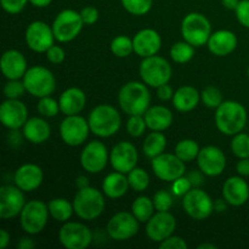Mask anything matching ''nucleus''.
Returning <instances> with one entry per match:
<instances>
[{
	"mask_svg": "<svg viewBox=\"0 0 249 249\" xmlns=\"http://www.w3.org/2000/svg\"><path fill=\"white\" fill-rule=\"evenodd\" d=\"M248 121L247 109L233 100L224 101L215 109V125L221 134L233 136L245 129Z\"/></svg>",
	"mask_w": 249,
	"mask_h": 249,
	"instance_id": "obj_1",
	"label": "nucleus"
},
{
	"mask_svg": "<svg viewBox=\"0 0 249 249\" xmlns=\"http://www.w3.org/2000/svg\"><path fill=\"white\" fill-rule=\"evenodd\" d=\"M118 104L128 116L145 114L150 108L151 94L147 85L141 82H128L118 92Z\"/></svg>",
	"mask_w": 249,
	"mask_h": 249,
	"instance_id": "obj_2",
	"label": "nucleus"
},
{
	"mask_svg": "<svg viewBox=\"0 0 249 249\" xmlns=\"http://www.w3.org/2000/svg\"><path fill=\"white\" fill-rule=\"evenodd\" d=\"M90 131L97 138H111L122 125V118L117 108L111 105L102 104L94 107L89 114Z\"/></svg>",
	"mask_w": 249,
	"mask_h": 249,
	"instance_id": "obj_3",
	"label": "nucleus"
},
{
	"mask_svg": "<svg viewBox=\"0 0 249 249\" xmlns=\"http://www.w3.org/2000/svg\"><path fill=\"white\" fill-rule=\"evenodd\" d=\"M73 208L78 218L83 220H95L105 211V194L92 186L78 190L73 198Z\"/></svg>",
	"mask_w": 249,
	"mask_h": 249,
	"instance_id": "obj_4",
	"label": "nucleus"
},
{
	"mask_svg": "<svg viewBox=\"0 0 249 249\" xmlns=\"http://www.w3.org/2000/svg\"><path fill=\"white\" fill-rule=\"evenodd\" d=\"M28 94L34 97L51 96L56 89V78L49 68L43 66H33L27 70L22 78Z\"/></svg>",
	"mask_w": 249,
	"mask_h": 249,
	"instance_id": "obj_5",
	"label": "nucleus"
},
{
	"mask_svg": "<svg viewBox=\"0 0 249 249\" xmlns=\"http://www.w3.org/2000/svg\"><path fill=\"white\" fill-rule=\"evenodd\" d=\"M181 36L195 48L203 46L212 36L211 22L203 14L190 12L181 22Z\"/></svg>",
	"mask_w": 249,
	"mask_h": 249,
	"instance_id": "obj_6",
	"label": "nucleus"
},
{
	"mask_svg": "<svg viewBox=\"0 0 249 249\" xmlns=\"http://www.w3.org/2000/svg\"><path fill=\"white\" fill-rule=\"evenodd\" d=\"M139 73L147 87L158 88L169 83L172 78L173 70L170 63L164 57L158 55L145 57L140 63Z\"/></svg>",
	"mask_w": 249,
	"mask_h": 249,
	"instance_id": "obj_7",
	"label": "nucleus"
},
{
	"mask_svg": "<svg viewBox=\"0 0 249 249\" xmlns=\"http://www.w3.org/2000/svg\"><path fill=\"white\" fill-rule=\"evenodd\" d=\"M80 12L72 9H65L56 15L53 24V32L58 43H70L74 40L84 27Z\"/></svg>",
	"mask_w": 249,
	"mask_h": 249,
	"instance_id": "obj_8",
	"label": "nucleus"
},
{
	"mask_svg": "<svg viewBox=\"0 0 249 249\" xmlns=\"http://www.w3.org/2000/svg\"><path fill=\"white\" fill-rule=\"evenodd\" d=\"M48 204L39 199H32L24 204L19 214V224L22 230L28 235H38L45 229L48 224Z\"/></svg>",
	"mask_w": 249,
	"mask_h": 249,
	"instance_id": "obj_9",
	"label": "nucleus"
},
{
	"mask_svg": "<svg viewBox=\"0 0 249 249\" xmlns=\"http://www.w3.org/2000/svg\"><path fill=\"white\" fill-rule=\"evenodd\" d=\"M94 236L87 225L66 221L58 231V241L66 249H85L91 245Z\"/></svg>",
	"mask_w": 249,
	"mask_h": 249,
	"instance_id": "obj_10",
	"label": "nucleus"
},
{
	"mask_svg": "<svg viewBox=\"0 0 249 249\" xmlns=\"http://www.w3.org/2000/svg\"><path fill=\"white\" fill-rule=\"evenodd\" d=\"M182 207L190 218L195 220H204L214 212V201L202 189L192 187L182 197Z\"/></svg>",
	"mask_w": 249,
	"mask_h": 249,
	"instance_id": "obj_11",
	"label": "nucleus"
},
{
	"mask_svg": "<svg viewBox=\"0 0 249 249\" xmlns=\"http://www.w3.org/2000/svg\"><path fill=\"white\" fill-rule=\"evenodd\" d=\"M90 126L89 122L79 114L66 116L60 124V136L66 145L77 147L88 140Z\"/></svg>",
	"mask_w": 249,
	"mask_h": 249,
	"instance_id": "obj_12",
	"label": "nucleus"
},
{
	"mask_svg": "<svg viewBox=\"0 0 249 249\" xmlns=\"http://www.w3.org/2000/svg\"><path fill=\"white\" fill-rule=\"evenodd\" d=\"M140 221L129 212H119L116 213L107 223V235L109 238L118 242L130 240L139 232Z\"/></svg>",
	"mask_w": 249,
	"mask_h": 249,
	"instance_id": "obj_13",
	"label": "nucleus"
},
{
	"mask_svg": "<svg viewBox=\"0 0 249 249\" xmlns=\"http://www.w3.org/2000/svg\"><path fill=\"white\" fill-rule=\"evenodd\" d=\"M24 40L32 51L45 53L53 45L56 39L53 36V27L43 21H34L26 28Z\"/></svg>",
	"mask_w": 249,
	"mask_h": 249,
	"instance_id": "obj_14",
	"label": "nucleus"
},
{
	"mask_svg": "<svg viewBox=\"0 0 249 249\" xmlns=\"http://www.w3.org/2000/svg\"><path fill=\"white\" fill-rule=\"evenodd\" d=\"M152 172L162 181L173 182L178 178L184 177L186 172L185 162H182L175 153H164L152 158Z\"/></svg>",
	"mask_w": 249,
	"mask_h": 249,
	"instance_id": "obj_15",
	"label": "nucleus"
},
{
	"mask_svg": "<svg viewBox=\"0 0 249 249\" xmlns=\"http://www.w3.org/2000/svg\"><path fill=\"white\" fill-rule=\"evenodd\" d=\"M109 162V153L106 145L101 141H90L80 153V165L90 174L101 173Z\"/></svg>",
	"mask_w": 249,
	"mask_h": 249,
	"instance_id": "obj_16",
	"label": "nucleus"
},
{
	"mask_svg": "<svg viewBox=\"0 0 249 249\" xmlns=\"http://www.w3.org/2000/svg\"><path fill=\"white\" fill-rule=\"evenodd\" d=\"M23 191L16 185H2L0 187V218L12 219L19 215L26 204Z\"/></svg>",
	"mask_w": 249,
	"mask_h": 249,
	"instance_id": "obj_17",
	"label": "nucleus"
},
{
	"mask_svg": "<svg viewBox=\"0 0 249 249\" xmlns=\"http://www.w3.org/2000/svg\"><path fill=\"white\" fill-rule=\"evenodd\" d=\"M197 164L206 177H219L226 168V157L223 151L216 146H204L198 153Z\"/></svg>",
	"mask_w": 249,
	"mask_h": 249,
	"instance_id": "obj_18",
	"label": "nucleus"
},
{
	"mask_svg": "<svg viewBox=\"0 0 249 249\" xmlns=\"http://www.w3.org/2000/svg\"><path fill=\"white\" fill-rule=\"evenodd\" d=\"M177 229V220L169 212H156L146 223V235L152 242L160 243L170 237Z\"/></svg>",
	"mask_w": 249,
	"mask_h": 249,
	"instance_id": "obj_19",
	"label": "nucleus"
},
{
	"mask_svg": "<svg viewBox=\"0 0 249 249\" xmlns=\"http://www.w3.org/2000/svg\"><path fill=\"white\" fill-rule=\"evenodd\" d=\"M139 153L135 146L129 141L116 143L109 152V163L117 172L128 174L138 164Z\"/></svg>",
	"mask_w": 249,
	"mask_h": 249,
	"instance_id": "obj_20",
	"label": "nucleus"
},
{
	"mask_svg": "<svg viewBox=\"0 0 249 249\" xmlns=\"http://www.w3.org/2000/svg\"><path fill=\"white\" fill-rule=\"evenodd\" d=\"M28 121V109L19 99H6L0 106V122L9 130L23 128Z\"/></svg>",
	"mask_w": 249,
	"mask_h": 249,
	"instance_id": "obj_21",
	"label": "nucleus"
},
{
	"mask_svg": "<svg viewBox=\"0 0 249 249\" xmlns=\"http://www.w3.org/2000/svg\"><path fill=\"white\" fill-rule=\"evenodd\" d=\"M44 180V173L38 164L26 163L16 169L14 182L23 192H32L39 189Z\"/></svg>",
	"mask_w": 249,
	"mask_h": 249,
	"instance_id": "obj_22",
	"label": "nucleus"
},
{
	"mask_svg": "<svg viewBox=\"0 0 249 249\" xmlns=\"http://www.w3.org/2000/svg\"><path fill=\"white\" fill-rule=\"evenodd\" d=\"M134 53L140 57H150L157 55L162 46V38L160 33L152 28H145L139 31L133 38Z\"/></svg>",
	"mask_w": 249,
	"mask_h": 249,
	"instance_id": "obj_23",
	"label": "nucleus"
},
{
	"mask_svg": "<svg viewBox=\"0 0 249 249\" xmlns=\"http://www.w3.org/2000/svg\"><path fill=\"white\" fill-rule=\"evenodd\" d=\"M223 197L229 206L241 207L249 199V185L243 177H231L224 182Z\"/></svg>",
	"mask_w": 249,
	"mask_h": 249,
	"instance_id": "obj_24",
	"label": "nucleus"
},
{
	"mask_svg": "<svg viewBox=\"0 0 249 249\" xmlns=\"http://www.w3.org/2000/svg\"><path fill=\"white\" fill-rule=\"evenodd\" d=\"M0 68L6 79H21L28 70L24 55L15 49H10L2 53Z\"/></svg>",
	"mask_w": 249,
	"mask_h": 249,
	"instance_id": "obj_25",
	"label": "nucleus"
},
{
	"mask_svg": "<svg viewBox=\"0 0 249 249\" xmlns=\"http://www.w3.org/2000/svg\"><path fill=\"white\" fill-rule=\"evenodd\" d=\"M207 45H208V50L213 55L218 56V57H224L236 50L237 36L229 29H220V31L212 33Z\"/></svg>",
	"mask_w": 249,
	"mask_h": 249,
	"instance_id": "obj_26",
	"label": "nucleus"
},
{
	"mask_svg": "<svg viewBox=\"0 0 249 249\" xmlns=\"http://www.w3.org/2000/svg\"><path fill=\"white\" fill-rule=\"evenodd\" d=\"M58 104L61 113L65 116L79 114L87 105V95L79 88H68L60 95Z\"/></svg>",
	"mask_w": 249,
	"mask_h": 249,
	"instance_id": "obj_27",
	"label": "nucleus"
},
{
	"mask_svg": "<svg viewBox=\"0 0 249 249\" xmlns=\"http://www.w3.org/2000/svg\"><path fill=\"white\" fill-rule=\"evenodd\" d=\"M22 135L33 145H40L50 138V124L41 117H32V118H28L22 128Z\"/></svg>",
	"mask_w": 249,
	"mask_h": 249,
	"instance_id": "obj_28",
	"label": "nucleus"
},
{
	"mask_svg": "<svg viewBox=\"0 0 249 249\" xmlns=\"http://www.w3.org/2000/svg\"><path fill=\"white\" fill-rule=\"evenodd\" d=\"M172 101L177 111L186 113L194 111L198 106L201 101V92L191 85H184L174 92Z\"/></svg>",
	"mask_w": 249,
	"mask_h": 249,
	"instance_id": "obj_29",
	"label": "nucleus"
},
{
	"mask_svg": "<svg viewBox=\"0 0 249 249\" xmlns=\"http://www.w3.org/2000/svg\"><path fill=\"white\" fill-rule=\"evenodd\" d=\"M147 128L152 131H164L172 125L173 113L168 107L156 105L150 107L143 114Z\"/></svg>",
	"mask_w": 249,
	"mask_h": 249,
	"instance_id": "obj_30",
	"label": "nucleus"
},
{
	"mask_svg": "<svg viewBox=\"0 0 249 249\" xmlns=\"http://www.w3.org/2000/svg\"><path fill=\"white\" fill-rule=\"evenodd\" d=\"M130 189L126 174L114 170L105 177L102 182V192L107 198L117 199L123 197Z\"/></svg>",
	"mask_w": 249,
	"mask_h": 249,
	"instance_id": "obj_31",
	"label": "nucleus"
},
{
	"mask_svg": "<svg viewBox=\"0 0 249 249\" xmlns=\"http://www.w3.org/2000/svg\"><path fill=\"white\" fill-rule=\"evenodd\" d=\"M167 147V138L162 131H152L145 138L142 143V151L146 157L155 158L162 155Z\"/></svg>",
	"mask_w": 249,
	"mask_h": 249,
	"instance_id": "obj_32",
	"label": "nucleus"
},
{
	"mask_svg": "<svg viewBox=\"0 0 249 249\" xmlns=\"http://www.w3.org/2000/svg\"><path fill=\"white\" fill-rule=\"evenodd\" d=\"M49 213L50 216L56 221L60 223H66L71 219V216L74 213L73 203H71L66 198H53L49 201L48 203Z\"/></svg>",
	"mask_w": 249,
	"mask_h": 249,
	"instance_id": "obj_33",
	"label": "nucleus"
},
{
	"mask_svg": "<svg viewBox=\"0 0 249 249\" xmlns=\"http://www.w3.org/2000/svg\"><path fill=\"white\" fill-rule=\"evenodd\" d=\"M155 204L147 196H139L131 204V213L140 223H147L155 214Z\"/></svg>",
	"mask_w": 249,
	"mask_h": 249,
	"instance_id": "obj_34",
	"label": "nucleus"
},
{
	"mask_svg": "<svg viewBox=\"0 0 249 249\" xmlns=\"http://www.w3.org/2000/svg\"><path fill=\"white\" fill-rule=\"evenodd\" d=\"M199 151H201V147L198 146L197 141L192 140V139L180 140L175 146V155L185 163L197 160Z\"/></svg>",
	"mask_w": 249,
	"mask_h": 249,
	"instance_id": "obj_35",
	"label": "nucleus"
},
{
	"mask_svg": "<svg viewBox=\"0 0 249 249\" xmlns=\"http://www.w3.org/2000/svg\"><path fill=\"white\" fill-rule=\"evenodd\" d=\"M195 56V46L187 41H178L170 48V57L175 63H187Z\"/></svg>",
	"mask_w": 249,
	"mask_h": 249,
	"instance_id": "obj_36",
	"label": "nucleus"
},
{
	"mask_svg": "<svg viewBox=\"0 0 249 249\" xmlns=\"http://www.w3.org/2000/svg\"><path fill=\"white\" fill-rule=\"evenodd\" d=\"M129 181V186L131 190L136 192H142L150 185V177H148L147 172L142 168L135 167L131 172L126 174Z\"/></svg>",
	"mask_w": 249,
	"mask_h": 249,
	"instance_id": "obj_37",
	"label": "nucleus"
},
{
	"mask_svg": "<svg viewBox=\"0 0 249 249\" xmlns=\"http://www.w3.org/2000/svg\"><path fill=\"white\" fill-rule=\"evenodd\" d=\"M109 48H111L112 53L117 56V57H128L129 55H131V53H134L133 39H130L126 36H117L111 41Z\"/></svg>",
	"mask_w": 249,
	"mask_h": 249,
	"instance_id": "obj_38",
	"label": "nucleus"
},
{
	"mask_svg": "<svg viewBox=\"0 0 249 249\" xmlns=\"http://www.w3.org/2000/svg\"><path fill=\"white\" fill-rule=\"evenodd\" d=\"M122 6L134 16H143L152 9L153 0H121Z\"/></svg>",
	"mask_w": 249,
	"mask_h": 249,
	"instance_id": "obj_39",
	"label": "nucleus"
},
{
	"mask_svg": "<svg viewBox=\"0 0 249 249\" xmlns=\"http://www.w3.org/2000/svg\"><path fill=\"white\" fill-rule=\"evenodd\" d=\"M231 151L238 160L249 158V134L241 131L233 135L231 141Z\"/></svg>",
	"mask_w": 249,
	"mask_h": 249,
	"instance_id": "obj_40",
	"label": "nucleus"
},
{
	"mask_svg": "<svg viewBox=\"0 0 249 249\" xmlns=\"http://www.w3.org/2000/svg\"><path fill=\"white\" fill-rule=\"evenodd\" d=\"M201 101L208 108L216 109L224 102L223 94H221V91L216 87L209 85V87L204 88L201 91Z\"/></svg>",
	"mask_w": 249,
	"mask_h": 249,
	"instance_id": "obj_41",
	"label": "nucleus"
},
{
	"mask_svg": "<svg viewBox=\"0 0 249 249\" xmlns=\"http://www.w3.org/2000/svg\"><path fill=\"white\" fill-rule=\"evenodd\" d=\"M36 111L41 117L53 118V117L57 116L58 112H61L60 104L51 96L40 97L38 105H36Z\"/></svg>",
	"mask_w": 249,
	"mask_h": 249,
	"instance_id": "obj_42",
	"label": "nucleus"
},
{
	"mask_svg": "<svg viewBox=\"0 0 249 249\" xmlns=\"http://www.w3.org/2000/svg\"><path fill=\"white\" fill-rule=\"evenodd\" d=\"M147 124H146L143 114H135V116H129L128 122H126V131L129 135L133 138H140L143 135Z\"/></svg>",
	"mask_w": 249,
	"mask_h": 249,
	"instance_id": "obj_43",
	"label": "nucleus"
},
{
	"mask_svg": "<svg viewBox=\"0 0 249 249\" xmlns=\"http://www.w3.org/2000/svg\"><path fill=\"white\" fill-rule=\"evenodd\" d=\"M27 92L23 80L19 79H7V83L4 85V95L6 99H19Z\"/></svg>",
	"mask_w": 249,
	"mask_h": 249,
	"instance_id": "obj_44",
	"label": "nucleus"
},
{
	"mask_svg": "<svg viewBox=\"0 0 249 249\" xmlns=\"http://www.w3.org/2000/svg\"><path fill=\"white\" fill-rule=\"evenodd\" d=\"M152 201L155 204L156 212H169L173 206L172 195L165 190H160V191L156 192Z\"/></svg>",
	"mask_w": 249,
	"mask_h": 249,
	"instance_id": "obj_45",
	"label": "nucleus"
},
{
	"mask_svg": "<svg viewBox=\"0 0 249 249\" xmlns=\"http://www.w3.org/2000/svg\"><path fill=\"white\" fill-rule=\"evenodd\" d=\"M192 187L194 186H192L191 181L187 179V177H180V178H178L177 180H174V181H173L172 191L175 196L184 197L185 195H186L187 192L192 189Z\"/></svg>",
	"mask_w": 249,
	"mask_h": 249,
	"instance_id": "obj_46",
	"label": "nucleus"
},
{
	"mask_svg": "<svg viewBox=\"0 0 249 249\" xmlns=\"http://www.w3.org/2000/svg\"><path fill=\"white\" fill-rule=\"evenodd\" d=\"M28 2L29 0H0V4H1L4 11L10 15L19 14Z\"/></svg>",
	"mask_w": 249,
	"mask_h": 249,
	"instance_id": "obj_47",
	"label": "nucleus"
},
{
	"mask_svg": "<svg viewBox=\"0 0 249 249\" xmlns=\"http://www.w3.org/2000/svg\"><path fill=\"white\" fill-rule=\"evenodd\" d=\"M237 21L245 28L249 29V0H240V4L235 10Z\"/></svg>",
	"mask_w": 249,
	"mask_h": 249,
	"instance_id": "obj_48",
	"label": "nucleus"
},
{
	"mask_svg": "<svg viewBox=\"0 0 249 249\" xmlns=\"http://www.w3.org/2000/svg\"><path fill=\"white\" fill-rule=\"evenodd\" d=\"M160 249H187L189 246H187L186 241L184 240L180 236H174L172 235L170 237L165 238L164 241L160 243Z\"/></svg>",
	"mask_w": 249,
	"mask_h": 249,
	"instance_id": "obj_49",
	"label": "nucleus"
},
{
	"mask_svg": "<svg viewBox=\"0 0 249 249\" xmlns=\"http://www.w3.org/2000/svg\"><path fill=\"white\" fill-rule=\"evenodd\" d=\"M45 55L49 62H51L53 65H60L66 58L65 50L60 45H55V44L46 51Z\"/></svg>",
	"mask_w": 249,
	"mask_h": 249,
	"instance_id": "obj_50",
	"label": "nucleus"
},
{
	"mask_svg": "<svg viewBox=\"0 0 249 249\" xmlns=\"http://www.w3.org/2000/svg\"><path fill=\"white\" fill-rule=\"evenodd\" d=\"M80 16L85 26H91L99 19V10L95 6H85L80 10Z\"/></svg>",
	"mask_w": 249,
	"mask_h": 249,
	"instance_id": "obj_51",
	"label": "nucleus"
},
{
	"mask_svg": "<svg viewBox=\"0 0 249 249\" xmlns=\"http://www.w3.org/2000/svg\"><path fill=\"white\" fill-rule=\"evenodd\" d=\"M157 89V96L158 99L162 100V101H168V100H172L174 96V90L170 87L169 84H163L160 87L156 88Z\"/></svg>",
	"mask_w": 249,
	"mask_h": 249,
	"instance_id": "obj_52",
	"label": "nucleus"
},
{
	"mask_svg": "<svg viewBox=\"0 0 249 249\" xmlns=\"http://www.w3.org/2000/svg\"><path fill=\"white\" fill-rule=\"evenodd\" d=\"M236 172L238 175L246 178L249 177V158H241L236 164Z\"/></svg>",
	"mask_w": 249,
	"mask_h": 249,
	"instance_id": "obj_53",
	"label": "nucleus"
},
{
	"mask_svg": "<svg viewBox=\"0 0 249 249\" xmlns=\"http://www.w3.org/2000/svg\"><path fill=\"white\" fill-rule=\"evenodd\" d=\"M202 174H203V173H202L201 170H199V172H197V170H192V172L189 173L186 177H187V179L191 181L192 186L198 187L203 184V178H202Z\"/></svg>",
	"mask_w": 249,
	"mask_h": 249,
	"instance_id": "obj_54",
	"label": "nucleus"
},
{
	"mask_svg": "<svg viewBox=\"0 0 249 249\" xmlns=\"http://www.w3.org/2000/svg\"><path fill=\"white\" fill-rule=\"evenodd\" d=\"M34 247H36V243L29 237H22L17 243V248L18 249H33Z\"/></svg>",
	"mask_w": 249,
	"mask_h": 249,
	"instance_id": "obj_55",
	"label": "nucleus"
},
{
	"mask_svg": "<svg viewBox=\"0 0 249 249\" xmlns=\"http://www.w3.org/2000/svg\"><path fill=\"white\" fill-rule=\"evenodd\" d=\"M228 206L229 203L228 202L223 198H218L214 201V212H216V213H223V212H225L226 209H228Z\"/></svg>",
	"mask_w": 249,
	"mask_h": 249,
	"instance_id": "obj_56",
	"label": "nucleus"
},
{
	"mask_svg": "<svg viewBox=\"0 0 249 249\" xmlns=\"http://www.w3.org/2000/svg\"><path fill=\"white\" fill-rule=\"evenodd\" d=\"M10 241H11V236H10V233L7 232L5 229H2V230L0 231V248H6L7 246L10 245Z\"/></svg>",
	"mask_w": 249,
	"mask_h": 249,
	"instance_id": "obj_57",
	"label": "nucleus"
},
{
	"mask_svg": "<svg viewBox=\"0 0 249 249\" xmlns=\"http://www.w3.org/2000/svg\"><path fill=\"white\" fill-rule=\"evenodd\" d=\"M75 186H77L78 190L90 186L89 179H88V177H85V175H79V177L75 179Z\"/></svg>",
	"mask_w": 249,
	"mask_h": 249,
	"instance_id": "obj_58",
	"label": "nucleus"
},
{
	"mask_svg": "<svg viewBox=\"0 0 249 249\" xmlns=\"http://www.w3.org/2000/svg\"><path fill=\"white\" fill-rule=\"evenodd\" d=\"M221 4H223L224 7H226L228 10L235 11L236 7L240 4V0H221Z\"/></svg>",
	"mask_w": 249,
	"mask_h": 249,
	"instance_id": "obj_59",
	"label": "nucleus"
},
{
	"mask_svg": "<svg viewBox=\"0 0 249 249\" xmlns=\"http://www.w3.org/2000/svg\"><path fill=\"white\" fill-rule=\"evenodd\" d=\"M32 5L34 7H39V9H43V7L49 6V5L53 2V0H29Z\"/></svg>",
	"mask_w": 249,
	"mask_h": 249,
	"instance_id": "obj_60",
	"label": "nucleus"
},
{
	"mask_svg": "<svg viewBox=\"0 0 249 249\" xmlns=\"http://www.w3.org/2000/svg\"><path fill=\"white\" fill-rule=\"evenodd\" d=\"M198 249H216L218 248V246L214 245V243H201V245L197 247Z\"/></svg>",
	"mask_w": 249,
	"mask_h": 249,
	"instance_id": "obj_61",
	"label": "nucleus"
},
{
	"mask_svg": "<svg viewBox=\"0 0 249 249\" xmlns=\"http://www.w3.org/2000/svg\"><path fill=\"white\" fill-rule=\"evenodd\" d=\"M247 75H248V78H249V67H248V71H247Z\"/></svg>",
	"mask_w": 249,
	"mask_h": 249,
	"instance_id": "obj_62",
	"label": "nucleus"
}]
</instances>
